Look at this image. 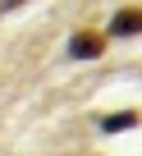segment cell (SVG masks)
<instances>
[{
  "label": "cell",
  "instance_id": "6da1fadb",
  "mask_svg": "<svg viewBox=\"0 0 142 156\" xmlns=\"http://www.w3.org/2000/svg\"><path fill=\"white\" fill-rule=\"evenodd\" d=\"M142 32V5H124L110 14V28H106V41L110 37H137Z\"/></svg>",
  "mask_w": 142,
  "mask_h": 156
},
{
  "label": "cell",
  "instance_id": "7a4b0ae2",
  "mask_svg": "<svg viewBox=\"0 0 142 156\" xmlns=\"http://www.w3.org/2000/svg\"><path fill=\"white\" fill-rule=\"evenodd\" d=\"M101 51H106V32H96V28H78L69 37V55H78V60H96Z\"/></svg>",
  "mask_w": 142,
  "mask_h": 156
},
{
  "label": "cell",
  "instance_id": "3957f363",
  "mask_svg": "<svg viewBox=\"0 0 142 156\" xmlns=\"http://www.w3.org/2000/svg\"><path fill=\"white\" fill-rule=\"evenodd\" d=\"M137 124V110H115V115H106L101 119V129L106 133H124V129H133Z\"/></svg>",
  "mask_w": 142,
  "mask_h": 156
},
{
  "label": "cell",
  "instance_id": "277c9868",
  "mask_svg": "<svg viewBox=\"0 0 142 156\" xmlns=\"http://www.w3.org/2000/svg\"><path fill=\"white\" fill-rule=\"evenodd\" d=\"M19 5H28V0H0V14H9V9H19Z\"/></svg>",
  "mask_w": 142,
  "mask_h": 156
}]
</instances>
